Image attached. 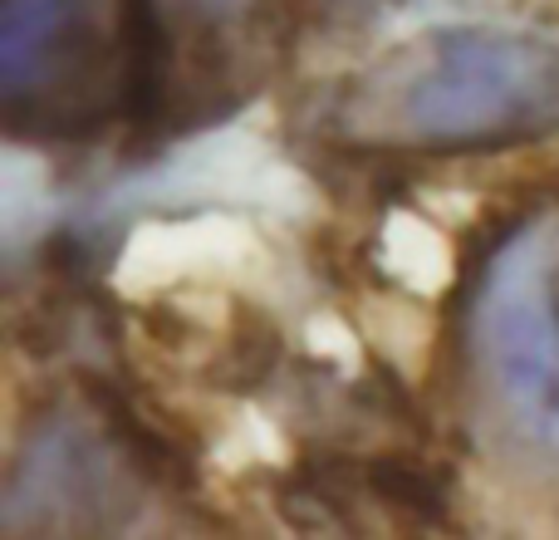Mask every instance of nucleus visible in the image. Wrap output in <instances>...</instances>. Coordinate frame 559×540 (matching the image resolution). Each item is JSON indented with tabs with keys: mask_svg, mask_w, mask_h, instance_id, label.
I'll list each match as a JSON object with an SVG mask.
<instances>
[{
	"mask_svg": "<svg viewBox=\"0 0 559 540\" xmlns=\"http://www.w3.org/2000/svg\"><path fill=\"white\" fill-rule=\"evenodd\" d=\"M0 94L10 138L84 143L108 124L167 133L163 0H0Z\"/></svg>",
	"mask_w": 559,
	"mask_h": 540,
	"instance_id": "obj_1",
	"label": "nucleus"
},
{
	"mask_svg": "<svg viewBox=\"0 0 559 540\" xmlns=\"http://www.w3.org/2000/svg\"><path fill=\"white\" fill-rule=\"evenodd\" d=\"M344 124L358 138L432 153H491L559 133V35L442 25L354 84Z\"/></svg>",
	"mask_w": 559,
	"mask_h": 540,
	"instance_id": "obj_2",
	"label": "nucleus"
},
{
	"mask_svg": "<svg viewBox=\"0 0 559 540\" xmlns=\"http://www.w3.org/2000/svg\"><path fill=\"white\" fill-rule=\"evenodd\" d=\"M472 349L531 447L559 457V216L515 226L472 300Z\"/></svg>",
	"mask_w": 559,
	"mask_h": 540,
	"instance_id": "obj_3",
	"label": "nucleus"
},
{
	"mask_svg": "<svg viewBox=\"0 0 559 540\" xmlns=\"http://www.w3.org/2000/svg\"><path fill=\"white\" fill-rule=\"evenodd\" d=\"M114 437H88L74 433L69 423H49L35 433V453L20 457L15 477H10V502L20 506L35 496V526H79V531H98V526L118 521L114 486H108L104 457H114Z\"/></svg>",
	"mask_w": 559,
	"mask_h": 540,
	"instance_id": "obj_4",
	"label": "nucleus"
},
{
	"mask_svg": "<svg viewBox=\"0 0 559 540\" xmlns=\"http://www.w3.org/2000/svg\"><path fill=\"white\" fill-rule=\"evenodd\" d=\"M364 467V492L383 506L388 516H397L403 526H442L447 521V502H452V486H447L442 467H427L407 453H383L368 457Z\"/></svg>",
	"mask_w": 559,
	"mask_h": 540,
	"instance_id": "obj_5",
	"label": "nucleus"
}]
</instances>
